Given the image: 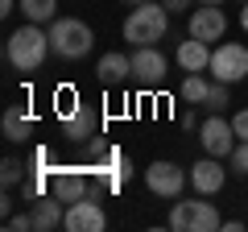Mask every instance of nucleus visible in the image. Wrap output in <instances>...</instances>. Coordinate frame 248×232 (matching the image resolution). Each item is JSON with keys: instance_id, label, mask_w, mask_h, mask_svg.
I'll return each instance as SVG.
<instances>
[{"instance_id": "obj_23", "label": "nucleus", "mask_w": 248, "mask_h": 232, "mask_svg": "<svg viewBox=\"0 0 248 232\" xmlns=\"http://www.w3.org/2000/svg\"><path fill=\"white\" fill-rule=\"evenodd\" d=\"M232 170H236V174H248V141H240L236 149H232Z\"/></svg>"}, {"instance_id": "obj_5", "label": "nucleus", "mask_w": 248, "mask_h": 232, "mask_svg": "<svg viewBox=\"0 0 248 232\" xmlns=\"http://www.w3.org/2000/svg\"><path fill=\"white\" fill-rule=\"evenodd\" d=\"M199 141H203V149L211 153V158H232V149L240 145V137H236V129H232V120H223L219 112H211L199 125Z\"/></svg>"}, {"instance_id": "obj_12", "label": "nucleus", "mask_w": 248, "mask_h": 232, "mask_svg": "<svg viewBox=\"0 0 248 232\" xmlns=\"http://www.w3.org/2000/svg\"><path fill=\"white\" fill-rule=\"evenodd\" d=\"M133 79L145 87H157L166 79V58L157 54V46H137L133 50Z\"/></svg>"}, {"instance_id": "obj_26", "label": "nucleus", "mask_w": 248, "mask_h": 232, "mask_svg": "<svg viewBox=\"0 0 248 232\" xmlns=\"http://www.w3.org/2000/svg\"><path fill=\"white\" fill-rule=\"evenodd\" d=\"M166 4V13L174 17V13H190V0H161Z\"/></svg>"}, {"instance_id": "obj_10", "label": "nucleus", "mask_w": 248, "mask_h": 232, "mask_svg": "<svg viewBox=\"0 0 248 232\" xmlns=\"http://www.w3.org/2000/svg\"><path fill=\"white\" fill-rule=\"evenodd\" d=\"M108 224L104 207L95 203V195H83L79 203H66V224L62 228H71V232H99Z\"/></svg>"}, {"instance_id": "obj_27", "label": "nucleus", "mask_w": 248, "mask_h": 232, "mask_svg": "<svg viewBox=\"0 0 248 232\" xmlns=\"http://www.w3.org/2000/svg\"><path fill=\"white\" fill-rule=\"evenodd\" d=\"M178 125H182V129H199V116H195V108H190V112H178Z\"/></svg>"}, {"instance_id": "obj_13", "label": "nucleus", "mask_w": 248, "mask_h": 232, "mask_svg": "<svg viewBox=\"0 0 248 232\" xmlns=\"http://www.w3.org/2000/svg\"><path fill=\"white\" fill-rule=\"evenodd\" d=\"M223 179H228L223 158H211V153H207L203 162L190 166V187H195L199 195H215V191H223Z\"/></svg>"}, {"instance_id": "obj_7", "label": "nucleus", "mask_w": 248, "mask_h": 232, "mask_svg": "<svg viewBox=\"0 0 248 232\" xmlns=\"http://www.w3.org/2000/svg\"><path fill=\"white\" fill-rule=\"evenodd\" d=\"M145 187H149L153 195H161V199H178L182 187H186V170L174 166V162H153V166L145 170Z\"/></svg>"}, {"instance_id": "obj_21", "label": "nucleus", "mask_w": 248, "mask_h": 232, "mask_svg": "<svg viewBox=\"0 0 248 232\" xmlns=\"http://www.w3.org/2000/svg\"><path fill=\"white\" fill-rule=\"evenodd\" d=\"M228 87H232V83H219V79L211 83V91H207V99H203L207 112H223V108L232 104V99H228Z\"/></svg>"}, {"instance_id": "obj_11", "label": "nucleus", "mask_w": 248, "mask_h": 232, "mask_svg": "<svg viewBox=\"0 0 248 232\" xmlns=\"http://www.w3.org/2000/svg\"><path fill=\"white\" fill-rule=\"evenodd\" d=\"M62 137L71 145H87L91 137H99V112L91 104H79L66 120H62Z\"/></svg>"}, {"instance_id": "obj_6", "label": "nucleus", "mask_w": 248, "mask_h": 232, "mask_svg": "<svg viewBox=\"0 0 248 232\" xmlns=\"http://www.w3.org/2000/svg\"><path fill=\"white\" fill-rule=\"evenodd\" d=\"M211 75L219 83H240L248 75V46L223 42L219 50H211Z\"/></svg>"}, {"instance_id": "obj_20", "label": "nucleus", "mask_w": 248, "mask_h": 232, "mask_svg": "<svg viewBox=\"0 0 248 232\" xmlns=\"http://www.w3.org/2000/svg\"><path fill=\"white\" fill-rule=\"evenodd\" d=\"M0 182H4V191H13L17 182H25V162L4 158V162H0Z\"/></svg>"}, {"instance_id": "obj_2", "label": "nucleus", "mask_w": 248, "mask_h": 232, "mask_svg": "<svg viewBox=\"0 0 248 232\" xmlns=\"http://www.w3.org/2000/svg\"><path fill=\"white\" fill-rule=\"evenodd\" d=\"M170 29V13L166 4H153V0H145V4H133V13L124 17V42L133 46H157L161 37H166Z\"/></svg>"}, {"instance_id": "obj_1", "label": "nucleus", "mask_w": 248, "mask_h": 232, "mask_svg": "<svg viewBox=\"0 0 248 232\" xmlns=\"http://www.w3.org/2000/svg\"><path fill=\"white\" fill-rule=\"evenodd\" d=\"M50 50H54V46H50V29L33 25V21L21 25V29H13L9 42H4V58H9L13 71H37Z\"/></svg>"}, {"instance_id": "obj_28", "label": "nucleus", "mask_w": 248, "mask_h": 232, "mask_svg": "<svg viewBox=\"0 0 248 232\" xmlns=\"http://www.w3.org/2000/svg\"><path fill=\"white\" fill-rule=\"evenodd\" d=\"M240 25L248 29V4H244V9H240Z\"/></svg>"}, {"instance_id": "obj_18", "label": "nucleus", "mask_w": 248, "mask_h": 232, "mask_svg": "<svg viewBox=\"0 0 248 232\" xmlns=\"http://www.w3.org/2000/svg\"><path fill=\"white\" fill-rule=\"evenodd\" d=\"M21 13H25V21H33V25H46V21L58 17V0H21Z\"/></svg>"}, {"instance_id": "obj_4", "label": "nucleus", "mask_w": 248, "mask_h": 232, "mask_svg": "<svg viewBox=\"0 0 248 232\" xmlns=\"http://www.w3.org/2000/svg\"><path fill=\"white\" fill-rule=\"evenodd\" d=\"M170 228L174 232H215V228H223V215L215 212V203H207V195H199V199L178 195V203L170 207Z\"/></svg>"}, {"instance_id": "obj_22", "label": "nucleus", "mask_w": 248, "mask_h": 232, "mask_svg": "<svg viewBox=\"0 0 248 232\" xmlns=\"http://www.w3.org/2000/svg\"><path fill=\"white\" fill-rule=\"evenodd\" d=\"M54 108H58V120H66V116H71L75 108H79V99H75V91H71V87H62L58 96H54Z\"/></svg>"}, {"instance_id": "obj_17", "label": "nucleus", "mask_w": 248, "mask_h": 232, "mask_svg": "<svg viewBox=\"0 0 248 232\" xmlns=\"http://www.w3.org/2000/svg\"><path fill=\"white\" fill-rule=\"evenodd\" d=\"M178 66H182L186 75H195V71H211V42L186 37V42L178 46Z\"/></svg>"}, {"instance_id": "obj_24", "label": "nucleus", "mask_w": 248, "mask_h": 232, "mask_svg": "<svg viewBox=\"0 0 248 232\" xmlns=\"http://www.w3.org/2000/svg\"><path fill=\"white\" fill-rule=\"evenodd\" d=\"M4 228H9V232H29V228H33V215H9V220H4Z\"/></svg>"}, {"instance_id": "obj_9", "label": "nucleus", "mask_w": 248, "mask_h": 232, "mask_svg": "<svg viewBox=\"0 0 248 232\" xmlns=\"http://www.w3.org/2000/svg\"><path fill=\"white\" fill-rule=\"evenodd\" d=\"M50 195H58L62 203H79L83 195H91V182H87V174L83 170H75V166H54L50 170Z\"/></svg>"}, {"instance_id": "obj_3", "label": "nucleus", "mask_w": 248, "mask_h": 232, "mask_svg": "<svg viewBox=\"0 0 248 232\" xmlns=\"http://www.w3.org/2000/svg\"><path fill=\"white\" fill-rule=\"evenodd\" d=\"M50 46H54V54L58 58H87L91 54V46H95V33H91V25L87 21H79V17H54L50 21Z\"/></svg>"}, {"instance_id": "obj_14", "label": "nucleus", "mask_w": 248, "mask_h": 232, "mask_svg": "<svg viewBox=\"0 0 248 232\" xmlns=\"http://www.w3.org/2000/svg\"><path fill=\"white\" fill-rule=\"evenodd\" d=\"M95 75H99V83H104V87H120L124 79H133V54L124 58L120 50H108L104 58L95 63Z\"/></svg>"}, {"instance_id": "obj_8", "label": "nucleus", "mask_w": 248, "mask_h": 232, "mask_svg": "<svg viewBox=\"0 0 248 232\" xmlns=\"http://www.w3.org/2000/svg\"><path fill=\"white\" fill-rule=\"evenodd\" d=\"M223 33H228V13L219 4H199L190 13V37H199V42H223Z\"/></svg>"}, {"instance_id": "obj_19", "label": "nucleus", "mask_w": 248, "mask_h": 232, "mask_svg": "<svg viewBox=\"0 0 248 232\" xmlns=\"http://www.w3.org/2000/svg\"><path fill=\"white\" fill-rule=\"evenodd\" d=\"M207 91H211V83L195 71V75H186V79H182V91H178V96H182V104H203Z\"/></svg>"}, {"instance_id": "obj_25", "label": "nucleus", "mask_w": 248, "mask_h": 232, "mask_svg": "<svg viewBox=\"0 0 248 232\" xmlns=\"http://www.w3.org/2000/svg\"><path fill=\"white\" fill-rule=\"evenodd\" d=\"M232 129H236L240 141H248V108H240V112L232 116Z\"/></svg>"}, {"instance_id": "obj_31", "label": "nucleus", "mask_w": 248, "mask_h": 232, "mask_svg": "<svg viewBox=\"0 0 248 232\" xmlns=\"http://www.w3.org/2000/svg\"><path fill=\"white\" fill-rule=\"evenodd\" d=\"M240 4H248V0H240Z\"/></svg>"}, {"instance_id": "obj_29", "label": "nucleus", "mask_w": 248, "mask_h": 232, "mask_svg": "<svg viewBox=\"0 0 248 232\" xmlns=\"http://www.w3.org/2000/svg\"><path fill=\"white\" fill-rule=\"evenodd\" d=\"M199 4H223V0H199Z\"/></svg>"}, {"instance_id": "obj_15", "label": "nucleus", "mask_w": 248, "mask_h": 232, "mask_svg": "<svg viewBox=\"0 0 248 232\" xmlns=\"http://www.w3.org/2000/svg\"><path fill=\"white\" fill-rule=\"evenodd\" d=\"M33 228L37 232H54L58 224H66V203H62L58 195H42V199H33Z\"/></svg>"}, {"instance_id": "obj_16", "label": "nucleus", "mask_w": 248, "mask_h": 232, "mask_svg": "<svg viewBox=\"0 0 248 232\" xmlns=\"http://www.w3.org/2000/svg\"><path fill=\"white\" fill-rule=\"evenodd\" d=\"M0 129H4V141H29V137H33V112H29L25 104H9Z\"/></svg>"}, {"instance_id": "obj_30", "label": "nucleus", "mask_w": 248, "mask_h": 232, "mask_svg": "<svg viewBox=\"0 0 248 232\" xmlns=\"http://www.w3.org/2000/svg\"><path fill=\"white\" fill-rule=\"evenodd\" d=\"M124 4H145V0H124Z\"/></svg>"}]
</instances>
